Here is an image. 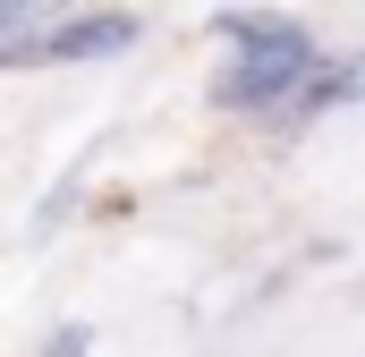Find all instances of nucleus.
I'll list each match as a JSON object with an SVG mask.
<instances>
[{"label":"nucleus","instance_id":"nucleus-1","mask_svg":"<svg viewBox=\"0 0 365 357\" xmlns=\"http://www.w3.org/2000/svg\"><path fill=\"white\" fill-rule=\"evenodd\" d=\"M238 51L212 69V102L221 111H255V119H280L306 77L323 69V51H314V34L297 26V17H272V9H221L212 17Z\"/></svg>","mask_w":365,"mask_h":357},{"label":"nucleus","instance_id":"nucleus-2","mask_svg":"<svg viewBox=\"0 0 365 357\" xmlns=\"http://www.w3.org/2000/svg\"><path fill=\"white\" fill-rule=\"evenodd\" d=\"M136 34H145L136 9H68V17H43V9H34V26L0 43V69H77V60H119Z\"/></svg>","mask_w":365,"mask_h":357},{"label":"nucleus","instance_id":"nucleus-3","mask_svg":"<svg viewBox=\"0 0 365 357\" xmlns=\"http://www.w3.org/2000/svg\"><path fill=\"white\" fill-rule=\"evenodd\" d=\"M357 94H365V51H357V60H340V69L323 60V69L306 77V94H297V102H289L280 119L297 128V119H323V111H340V102H357Z\"/></svg>","mask_w":365,"mask_h":357},{"label":"nucleus","instance_id":"nucleus-4","mask_svg":"<svg viewBox=\"0 0 365 357\" xmlns=\"http://www.w3.org/2000/svg\"><path fill=\"white\" fill-rule=\"evenodd\" d=\"M43 357H93V332L86 323H60V332H51V349Z\"/></svg>","mask_w":365,"mask_h":357}]
</instances>
